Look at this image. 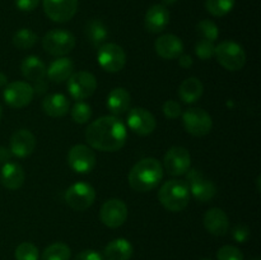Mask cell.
Returning a JSON list of instances; mask_svg holds the SVG:
<instances>
[{"label":"cell","mask_w":261,"mask_h":260,"mask_svg":"<svg viewBox=\"0 0 261 260\" xmlns=\"http://www.w3.org/2000/svg\"><path fill=\"white\" fill-rule=\"evenodd\" d=\"M236 0H206L205 8L214 17H224L234 7Z\"/></svg>","instance_id":"obj_31"},{"label":"cell","mask_w":261,"mask_h":260,"mask_svg":"<svg viewBox=\"0 0 261 260\" xmlns=\"http://www.w3.org/2000/svg\"><path fill=\"white\" fill-rule=\"evenodd\" d=\"M97 61L103 70L117 73L122 70L126 64V54L124 48L116 43H103L98 47Z\"/></svg>","instance_id":"obj_7"},{"label":"cell","mask_w":261,"mask_h":260,"mask_svg":"<svg viewBox=\"0 0 261 260\" xmlns=\"http://www.w3.org/2000/svg\"><path fill=\"white\" fill-rule=\"evenodd\" d=\"M252 260H260V259H257V257H255V259H252Z\"/></svg>","instance_id":"obj_47"},{"label":"cell","mask_w":261,"mask_h":260,"mask_svg":"<svg viewBox=\"0 0 261 260\" xmlns=\"http://www.w3.org/2000/svg\"><path fill=\"white\" fill-rule=\"evenodd\" d=\"M74 260H103L101 254H98L94 250H84V251L79 252Z\"/></svg>","instance_id":"obj_40"},{"label":"cell","mask_w":261,"mask_h":260,"mask_svg":"<svg viewBox=\"0 0 261 260\" xmlns=\"http://www.w3.org/2000/svg\"><path fill=\"white\" fill-rule=\"evenodd\" d=\"M35 89L27 82L17 81L7 84L3 92V97L7 105L14 109H23L32 102Z\"/></svg>","instance_id":"obj_9"},{"label":"cell","mask_w":261,"mask_h":260,"mask_svg":"<svg viewBox=\"0 0 261 260\" xmlns=\"http://www.w3.org/2000/svg\"><path fill=\"white\" fill-rule=\"evenodd\" d=\"M68 163L75 172L88 173L96 166V154L88 145L76 144L69 150Z\"/></svg>","instance_id":"obj_15"},{"label":"cell","mask_w":261,"mask_h":260,"mask_svg":"<svg viewBox=\"0 0 261 260\" xmlns=\"http://www.w3.org/2000/svg\"><path fill=\"white\" fill-rule=\"evenodd\" d=\"M162 111L165 114V116L167 119L175 120L177 117H180V115L182 114V109H181V105L177 101H173V99H168L163 103Z\"/></svg>","instance_id":"obj_37"},{"label":"cell","mask_w":261,"mask_h":260,"mask_svg":"<svg viewBox=\"0 0 261 260\" xmlns=\"http://www.w3.org/2000/svg\"><path fill=\"white\" fill-rule=\"evenodd\" d=\"M126 126L116 116H102L88 125L86 139L89 147L101 152H116L125 145Z\"/></svg>","instance_id":"obj_1"},{"label":"cell","mask_w":261,"mask_h":260,"mask_svg":"<svg viewBox=\"0 0 261 260\" xmlns=\"http://www.w3.org/2000/svg\"><path fill=\"white\" fill-rule=\"evenodd\" d=\"M163 177V167L155 158H143L129 172V184L135 191L147 193L160 185Z\"/></svg>","instance_id":"obj_2"},{"label":"cell","mask_w":261,"mask_h":260,"mask_svg":"<svg viewBox=\"0 0 261 260\" xmlns=\"http://www.w3.org/2000/svg\"><path fill=\"white\" fill-rule=\"evenodd\" d=\"M214 55L224 69L231 71L241 70L246 63L244 47L233 41H223L218 43L214 50Z\"/></svg>","instance_id":"obj_4"},{"label":"cell","mask_w":261,"mask_h":260,"mask_svg":"<svg viewBox=\"0 0 261 260\" xmlns=\"http://www.w3.org/2000/svg\"><path fill=\"white\" fill-rule=\"evenodd\" d=\"M97 89V79L89 71H78L68 79V91L74 99H86L93 96Z\"/></svg>","instance_id":"obj_10"},{"label":"cell","mask_w":261,"mask_h":260,"mask_svg":"<svg viewBox=\"0 0 261 260\" xmlns=\"http://www.w3.org/2000/svg\"><path fill=\"white\" fill-rule=\"evenodd\" d=\"M7 84H8V76L5 75L4 73H2V71H0V88L5 87Z\"/></svg>","instance_id":"obj_43"},{"label":"cell","mask_w":261,"mask_h":260,"mask_svg":"<svg viewBox=\"0 0 261 260\" xmlns=\"http://www.w3.org/2000/svg\"><path fill=\"white\" fill-rule=\"evenodd\" d=\"M96 200L93 186L87 183H75L65 191V201L74 211H86Z\"/></svg>","instance_id":"obj_8"},{"label":"cell","mask_w":261,"mask_h":260,"mask_svg":"<svg viewBox=\"0 0 261 260\" xmlns=\"http://www.w3.org/2000/svg\"><path fill=\"white\" fill-rule=\"evenodd\" d=\"M74 71V63L69 58H59L50 64L46 70V75L55 83H63L68 81Z\"/></svg>","instance_id":"obj_22"},{"label":"cell","mask_w":261,"mask_h":260,"mask_svg":"<svg viewBox=\"0 0 261 260\" xmlns=\"http://www.w3.org/2000/svg\"><path fill=\"white\" fill-rule=\"evenodd\" d=\"M170 23V12L163 4H155L145 13V30L150 33H160Z\"/></svg>","instance_id":"obj_20"},{"label":"cell","mask_w":261,"mask_h":260,"mask_svg":"<svg viewBox=\"0 0 261 260\" xmlns=\"http://www.w3.org/2000/svg\"><path fill=\"white\" fill-rule=\"evenodd\" d=\"M214 50H216V46H214V43L212 41L201 38L200 41L196 42L195 54L201 60H208V59H211L214 55Z\"/></svg>","instance_id":"obj_35"},{"label":"cell","mask_w":261,"mask_h":260,"mask_svg":"<svg viewBox=\"0 0 261 260\" xmlns=\"http://www.w3.org/2000/svg\"><path fill=\"white\" fill-rule=\"evenodd\" d=\"M42 109L48 116L63 117L69 112L70 103L64 94L53 93L45 97V99L42 101Z\"/></svg>","instance_id":"obj_23"},{"label":"cell","mask_w":261,"mask_h":260,"mask_svg":"<svg viewBox=\"0 0 261 260\" xmlns=\"http://www.w3.org/2000/svg\"><path fill=\"white\" fill-rule=\"evenodd\" d=\"M176 2H177V0H162V3H163V4H165V7H166V5L175 4Z\"/></svg>","instance_id":"obj_44"},{"label":"cell","mask_w":261,"mask_h":260,"mask_svg":"<svg viewBox=\"0 0 261 260\" xmlns=\"http://www.w3.org/2000/svg\"><path fill=\"white\" fill-rule=\"evenodd\" d=\"M15 260H38V249L32 242H22L14 252Z\"/></svg>","instance_id":"obj_32"},{"label":"cell","mask_w":261,"mask_h":260,"mask_svg":"<svg viewBox=\"0 0 261 260\" xmlns=\"http://www.w3.org/2000/svg\"><path fill=\"white\" fill-rule=\"evenodd\" d=\"M36 148V138L30 130L20 129L13 133L10 138V152L13 155L24 158L32 154Z\"/></svg>","instance_id":"obj_18"},{"label":"cell","mask_w":261,"mask_h":260,"mask_svg":"<svg viewBox=\"0 0 261 260\" xmlns=\"http://www.w3.org/2000/svg\"><path fill=\"white\" fill-rule=\"evenodd\" d=\"M198 32L203 36L204 40L214 42L219 36V30L216 23L211 19H203L198 23Z\"/></svg>","instance_id":"obj_33"},{"label":"cell","mask_w":261,"mask_h":260,"mask_svg":"<svg viewBox=\"0 0 261 260\" xmlns=\"http://www.w3.org/2000/svg\"><path fill=\"white\" fill-rule=\"evenodd\" d=\"M132 97L130 93L122 87L114 88L107 96V107L114 115H122L129 110Z\"/></svg>","instance_id":"obj_24"},{"label":"cell","mask_w":261,"mask_h":260,"mask_svg":"<svg viewBox=\"0 0 261 260\" xmlns=\"http://www.w3.org/2000/svg\"><path fill=\"white\" fill-rule=\"evenodd\" d=\"M182 122L186 132L194 137H204L209 134L213 127V120L211 115L205 110L199 107L186 110L182 115Z\"/></svg>","instance_id":"obj_6"},{"label":"cell","mask_w":261,"mask_h":260,"mask_svg":"<svg viewBox=\"0 0 261 260\" xmlns=\"http://www.w3.org/2000/svg\"><path fill=\"white\" fill-rule=\"evenodd\" d=\"M45 14L56 23L69 22L78 10V0H42Z\"/></svg>","instance_id":"obj_13"},{"label":"cell","mask_w":261,"mask_h":260,"mask_svg":"<svg viewBox=\"0 0 261 260\" xmlns=\"http://www.w3.org/2000/svg\"><path fill=\"white\" fill-rule=\"evenodd\" d=\"M2 115H3V110H2V106H0V120H2Z\"/></svg>","instance_id":"obj_45"},{"label":"cell","mask_w":261,"mask_h":260,"mask_svg":"<svg viewBox=\"0 0 261 260\" xmlns=\"http://www.w3.org/2000/svg\"><path fill=\"white\" fill-rule=\"evenodd\" d=\"M177 59H178V64H180V66H182L184 69H189L191 65H193V58H191L190 55L181 54Z\"/></svg>","instance_id":"obj_41"},{"label":"cell","mask_w":261,"mask_h":260,"mask_svg":"<svg viewBox=\"0 0 261 260\" xmlns=\"http://www.w3.org/2000/svg\"><path fill=\"white\" fill-rule=\"evenodd\" d=\"M203 83L195 76H190L180 84L178 96L185 103H195L203 96Z\"/></svg>","instance_id":"obj_26"},{"label":"cell","mask_w":261,"mask_h":260,"mask_svg":"<svg viewBox=\"0 0 261 260\" xmlns=\"http://www.w3.org/2000/svg\"><path fill=\"white\" fill-rule=\"evenodd\" d=\"M37 33L28 28H22L13 36V45L19 50H30L37 43Z\"/></svg>","instance_id":"obj_29"},{"label":"cell","mask_w":261,"mask_h":260,"mask_svg":"<svg viewBox=\"0 0 261 260\" xmlns=\"http://www.w3.org/2000/svg\"><path fill=\"white\" fill-rule=\"evenodd\" d=\"M12 152L5 147H0V165H5L12 158Z\"/></svg>","instance_id":"obj_42"},{"label":"cell","mask_w":261,"mask_h":260,"mask_svg":"<svg viewBox=\"0 0 261 260\" xmlns=\"http://www.w3.org/2000/svg\"><path fill=\"white\" fill-rule=\"evenodd\" d=\"M163 166L171 176L185 175L191 166V155L184 147H172L163 158Z\"/></svg>","instance_id":"obj_12"},{"label":"cell","mask_w":261,"mask_h":260,"mask_svg":"<svg viewBox=\"0 0 261 260\" xmlns=\"http://www.w3.org/2000/svg\"><path fill=\"white\" fill-rule=\"evenodd\" d=\"M42 46L50 55L64 56L75 47V37L66 30H51L43 36Z\"/></svg>","instance_id":"obj_5"},{"label":"cell","mask_w":261,"mask_h":260,"mask_svg":"<svg viewBox=\"0 0 261 260\" xmlns=\"http://www.w3.org/2000/svg\"><path fill=\"white\" fill-rule=\"evenodd\" d=\"M20 70H22L23 76L28 81L38 82L42 81L46 76V65L40 58L35 55H31L24 58L20 65Z\"/></svg>","instance_id":"obj_25"},{"label":"cell","mask_w":261,"mask_h":260,"mask_svg":"<svg viewBox=\"0 0 261 260\" xmlns=\"http://www.w3.org/2000/svg\"><path fill=\"white\" fill-rule=\"evenodd\" d=\"M186 183L190 188V194L201 203L212 200L217 194V186L213 181L208 180L198 170H189L186 172Z\"/></svg>","instance_id":"obj_11"},{"label":"cell","mask_w":261,"mask_h":260,"mask_svg":"<svg viewBox=\"0 0 261 260\" xmlns=\"http://www.w3.org/2000/svg\"><path fill=\"white\" fill-rule=\"evenodd\" d=\"M154 48L160 58L165 60H173L184 53V43L176 35L167 33L160 36L155 40Z\"/></svg>","instance_id":"obj_17"},{"label":"cell","mask_w":261,"mask_h":260,"mask_svg":"<svg viewBox=\"0 0 261 260\" xmlns=\"http://www.w3.org/2000/svg\"><path fill=\"white\" fill-rule=\"evenodd\" d=\"M40 4V0H15V5L22 12H32Z\"/></svg>","instance_id":"obj_39"},{"label":"cell","mask_w":261,"mask_h":260,"mask_svg":"<svg viewBox=\"0 0 261 260\" xmlns=\"http://www.w3.org/2000/svg\"><path fill=\"white\" fill-rule=\"evenodd\" d=\"M25 180L24 170L20 165L14 162H7L0 170V183L9 190H17Z\"/></svg>","instance_id":"obj_21"},{"label":"cell","mask_w":261,"mask_h":260,"mask_svg":"<svg viewBox=\"0 0 261 260\" xmlns=\"http://www.w3.org/2000/svg\"><path fill=\"white\" fill-rule=\"evenodd\" d=\"M109 31L103 22L99 19H91L86 25V36L94 47H99L107 38Z\"/></svg>","instance_id":"obj_28"},{"label":"cell","mask_w":261,"mask_h":260,"mask_svg":"<svg viewBox=\"0 0 261 260\" xmlns=\"http://www.w3.org/2000/svg\"><path fill=\"white\" fill-rule=\"evenodd\" d=\"M158 199L167 211L181 212L190 201V188L185 180L172 178L161 186Z\"/></svg>","instance_id":"obj_3"},{"label":"cell","mask_w":261,"mask_h":260,"mask_svg":"<svg viewBox=\"0 0 261 260\" xmlns=\"http://www.w3.org/2000/svg\"><path fill=\"white\" fill-rule=\"evenodd\" d=\"M70 247L64 242H55L47 246L43 251L42 260H70Z\"/></svg>","instance_id":"obj_30"},{"label":"cell","mask_w":261,"mask_h":260,"mask_svg":"<svg viewBox=\"0 0 261 260\" xmlns=\"http://www.w3.org/2000/svg\"><path fill=\"white\" fill-rule=\"evenodd\" d=\"M99 218L105 226L117 228L122 226L127 218V206L121 199H110L105 201L99 211Z\"/></svg>","instance_id":"obj_14"},{"label":"cell","mask_w":261,"mask_h":260,"mask_svg":"<svg viewBox=\"0 0 261 260\" xmlns=\"http://www.w3.org/2000/svg\"><path fill=\"white\" fill-rule=\"evenodd\" d=\"M71 117L78 124H86L92 117L91 106L84 102H76L71 109Z\"/></svg>","instance_id":"obj_34"},{"label":"cell","mask_w":261,"mask_h":260,"mask_svg":"<svg viewBox=\"0 0 261 260\" xmlns=\"http://www.w3.org/2000/svg\"><path fill=\"white\" fill-rule=\"evenodd\" d=\"M217 260H244L241 250L236 246L226 245L222 246L217 252Z\"/></svg>","instance_id":"obj_36"},{"label":"cell","mask_w":261,"mask_h":260,"mask_svg":"<svg viewBox=\"0 0 261 260\" xmlns=\"http://www.w3.org/2000/svg\"><path fill=\"white\" fill-rule=\"evenodd\" d=\"M107 260H129L133 256V245L125 239H116L105 247Z\"/></svg>","instance_id":"obj_27"},{"label":"cell","mask_w":261,"mask_h":260,"mask_svg":"<svg viewBox=\"0 0 261 260\" xmlns=\"http://www.w3.org/2000/svg\"><path fill=\"white\" fill-rule=\"evenodd\" d=\"M232 235H233V239L236 240L237 242H246L247 240H249L250 237V229L247 228L246 226H242V224H239V226H236L233 228V232H232Z\"/></svg>","instance_id":"obj_38"},{"label":"cell","mask_w":261,"mask_h":260,"mask_svg":"<svg viewBox=\"0 0 261 260\" xmlns=\"http://www.w3.org/2000/svg\"><path fill=\"white\" fill-rule=\"evenodd\" d=\"M201 260H212V259H208V257H205V259H201Z\"/></svg>","instance_id":"obj_46"},{"label":"cell","mask_w":261,"mask_h":260,"mask_svg":"<svg viewBox=\"0 0 261 260\" xmlns=\"http://www.w3.org/2000/svg\"><path fill=\"white\" fill-rule=\"evenodd\" d=\"M126 122L133 133L143 135V137L152 134L157 126V121L152 112L143 107H135V109L130 110L127 114Z\"/></svg>","instance_id":"obj_16"},{"label":"cell","mask_w":261,"mask_h":260,"mask_svg":"<svg viewBox=\"0 0 261 260\" xmlns=\"http://www.w3.org/2000/svg\"><path fill=\"white\" fill-rule=\"evenodd\" d=\"M204 227L214 236H224L229 229V219L221 208H211L204 214Z\"/></svg>","instance_id":"obj_19"}]
</instances>
